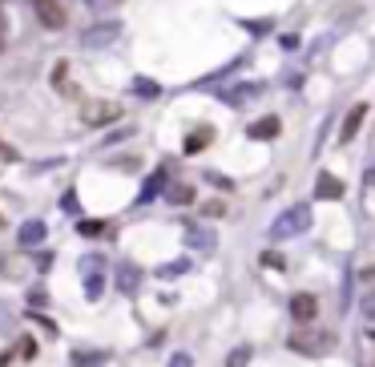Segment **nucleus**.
I'll return each instance as SVG.
<instances>
[{
  "label": "nucleus",
  "instance_id": "obj_1",
  "mask_svg": "<svg viewBox=\"0 0 375 367\" xmlns=\"http://www.w3.org/2000/svg\"><path fill=\"white\" fill-rule=\"evenodd\" d=\"M307 226H311V206H295V210H287V214L271 226V234H275V239H295V234H303Z\"/></svg>",
  "mask_w": 375,
  "mask_h": 367
},
{
  "label": "nucleus",
  "instance_id": "obj_2",
  "mask_svg": "<svg viewBox=\"0 0 375 367\" xmlns=\"http://www.w3.org/2000/svg\"><path fill=\"white\" fill-rule=\"evenodd\" d=\"M33 9H37L40 25H49V28H61L65 25V4H61V0H33Z\"/></svg>",
  "mask_w": 375,
  "mask_h": 367
},
{
  "label": "nucleus",
  "instance_id": "obj_3",
  "mask_svg": "<svg viewBox=\"0 0 375 367\" xmlns=\"http://www.w3.org/2000/svg\"><path fill=\"white\" fill-rule=\"evenodd\" d=\"M290 315H295V323H311V319L319 315L315 295H295V299H290Z\"/></svg>",
  "mask_w": 375,
  "mask_h": 367
},
{
  "label": "nucleus",
  "instance_id": "obj_4",
  "mask_svg": "<svg viewBox=\"0 0 375 367\" xmlns=\"http://www.w3.org/2000/svg\"><path fill=\"white\" fill-rule=\"evenodd\" d=\"M363 117H367V105H355V109H351L347 114V121H343V129H339V141H351L355 138V133H359V126H363Z\"/></svg>",
  "mask_w": 375,
  "mask_h": 367
},
{
  "label": "nucleus",
  "instance_id": "obj_5",
  "mask_svg": "<svg viewBox=\"0 0 375 367\" xmlns=\"http://www.w3.org/2000/svg\"><path fill=\"white\" fill-rule=\"evenodd\" d=\"M315 194H319V198H327V202H335V198H343V182H339L335 174H319Z\"/></svg>",
  "mask_w": 375,
  "mask_h": 367
},
{
  "label": "nucleus",
  "instance_id": "obj_6",
  "mask_svg": "<svg viewBox=\"0 0 375 367\" xmlns=\"http://www.w3.org/2000/svg\"><path fill=\"white\" fill-rule=\"evenodd\" d=\"M278 129H283L278 117H263L259 126H250V138H254V141H271V138H278Z\"/></svg>",
  "mask_w": 375,
  "mask_h": 367
},
{
  "label": "nucleus",
  "instance_id": "obj_7",
  "mask_svg": "<svg viewBox=\"0 0 375 367\" xmlns=\"http://www.w3.org/2000/svg\"><path fill=\"white\" fill-rule=\"evenodd\" d=\"M40 239H45V222H37V218H33V222H25V226H21V246H37Z\"/></svg>",
  "mask_w": 375,
  "mask_h": 367
},
{
  "label": "nucleus",
  "instance_id": "obj_8",
  "mask_svg": "<svg viewBox=\"0 0 375 367\" xmlns=\"http://www.w3.org/2000/svg\"><path fill=\"white\" fill-rule=\"evenodd\" d=\"M170 202H178V206L194 202V190H190V186H174V190H170Z\"/></svg>",
  "mask_w": 375,
  "mask_h": 367
},
{
  "label": "nucleus",
  "instance_id": "obj_9",
  "mask_svg": "<svg viewBox=\"0 0 375 367\" xmlns=\"http://www.w3.org/2000/svg\"><path fill=\"white\" fill-rule=\"evenodd\" d=\"M250 363V347H238V351H230V359H226V367H246Z\"/></svg>",
  "mask_w": 375,
  "mask_h": 367
},
{
  "label": "nucleus",
  "instance_id": "obj_10",
  "mask_svg": "<svg viewBox=\"0 0 375 367\" xmlns=\"http://www.w3.org/2000/svg\"><path fill=\"white\" fill-rule=\"evenodd\" d=\"M73 363L77 367H101V363H105V355H85V351H81V355H73Z\"/></svg>",
  "mask_w": 375,
  "mask_h": 367
},
{
  "label": "nucleus",
  "instance_id": "obj_11",
  "mask_svg": "<svg viewBox=\"0 0 375 367\" xmlns=\"http://www.w3.org/2000/svg\"><path fill=\"white\" fill-rule=\"evenodd\" d=\"M210 133H214V129H202V133H194V138L186 141V150H190V153H194V150H202V146L210 141Z\"/></svg>",
  "mask_w": 375,
  "mask_h": 367
},
{
  "label": "nucleus",
  "instance_id": "obj_12",
  "mask_svg": "<svg viewBox=\"0 0 375 367\" xmlns=\"http://www.w3.org/2000/svg\"><path fill=\"white\" fill-rule=\"evenodd\" d=\"M109 117H117V109H113V105H105V109H93V114H89V121L97 126V121H109Z\"/></svg>",
  "mask_w": 375,
  "mask_h": 367
},
{
  "label": "nucleus",
  "instance_id": "obj_13",
  "mask_svg": "<svg viewBox=\"0 0 375 367\" xmlns=\"http://www.w3.org/2000/svg\"><path fill=\"white\" fill-rule=\"evenodd\" d=\"M101 226H105V222H97V218H89V222H77V230H81V234H101Z\"/></svg>",
  "mask_w": 375,
  "mask_h": 367
},
{
  "label": "nucleus",
  "instance_id": "obj_14",
  "mask_svg": "<svg viewBox=\"0 0 375 367\" xmlns=\"http://www.w3.org/2000/svg\"><path fill=\"white\" fill-rule=\"evenodd\" d=\"M158 186H162V174H158V177H153V182H150V186H146V190H141V202H150V198H153V194H158Z\"/></svg>",
  "mask_w": 375,
  "mask_h": 367
},
{
  "label": "nucleus",
  "instance_id": "obj_15",
  "mask_svg": "<svg viewBox=\"0 0 375 367\" xmlns=\"http://www.w3.org/2000/svg\"><path fill=\"white\" fill-rule=\"evenodd\" d=\"M190 242H194V246H214V239H210V234H198V230L190 234Z\"/></svg>",
  "mask_w": 375,
  "mask_h": 367
},
{
  "label": "nucleus",
  "instance_id": "obj_16",
  "mask_svg": "<svg viewBox=\"0 0 375 367\" xmlns=\"http://www.w3.org/2000/svg\"><path fill=\"white\" fill-rule=\"evenodd\" d=\"M101 295V275H89V299H97Z\"/></svg>",
  "mask_w": 375,
  "mask_h": 367
},
{
  "label": "nucleus",
  "instance_id": "obj_17",
  "mask_svg": "<svg viewBox=\"0 0 375 367\" xmlns=\"http://www.w3.org/2000/svg\"><path fill=\"white\" fill-rule=\"evenodd\" d=\"M170 367H194V359H190V355H174V359H170Z\"/></svg>",
  "mask_w": 375,
  "mask_h": 367
},
{
  "label": "nucleus",
  "instance_id": "obj_18",
  "mask_svg": "<svg viewBox=\"0 0 375 367\" xmlns=\"http://www.w3.org/2000/svg\"><path fill=\"white\" fill-rule=\"evenodd\" d=\"M263 263H266V266H278V270H283V254H263Z\"/></svg>",
  "mask_w": 375,
  "mask_h": 367
},
{
  "label": "nucleus",
  "instance_id": "obj_19",
  "mask_svg": "<svg viewBox=\"0 0 375 367\" xmlns=\"http://www.w3.org/2000/svg\"><path fill=\"white\" fill-rule=\"evenodd\" d=\"M4 40H9V21H4V13H0V49H4Z\"/></svg>",
  "mask_w": 375,
  "mask_h": 367
}]
</instances>
